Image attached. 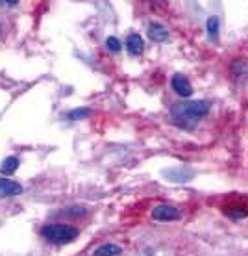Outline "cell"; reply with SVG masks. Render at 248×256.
<instances>
[{
  "label": "cell",
  "mask_w": 248,
  "mask_h": 256,
  "mask_svg": "<svg viewBox=\"0 0 248 256\" xmlns=\"http://www.w3.org/2000/svg\"><path fill=\"white\" fill-rule=\"evenodd\" d=\"M210 100H187V102L172 104L169 110V116H171V121L178 128L195 130L198 122L210 114Z\"/></svg>",
  "instance_id": "1"
},
{
  "label": "cell",
  "mask_w": 248,
  "mask_h": 256,
  "mask_svg": "<svg viewBox=\"0 0 248 256\" xmlns=\"http://www.w3.org/2000/svg\"><path fill=\"white\" fill-rule=\"evenodd\" d=\"M80 234L76 226H70V224H63V223H57V224H46L41 228V236L45 238L46 242L56 245H65L74 242Z\"/></svg>",
  "instance_id": "2"
},
{
  "label": "cell",
  "mask_w": 248,
  "mask_h": 256,
  "mask_svg": "<svg viewBox=\"0 0 248 256\" xmlns=\"http://www.w3.org/2000/svg\"><path fill=\"white\" fill-rule=\"evenodd\" d=\"M152 219L156 221H178L182 218V212L176 208V206L171 204H159L152 210Z\"/></svg>",
  "instance_id": "3"
},
{
  "label": "cell",
  "mask_w": 248,
  "mask_h": 256,
  "mask_svg": "<svg viewBox=\"0 0 248 256\" xmlns=\"http://www.w3.org/2000/svg\"><path fill=\"white\" fill-rule=\"evenodd\" d=\"M171 86H172V90H174V93L178 96H182V98H189V96L193 95L191 82L187 80V76L180 74V72H176V74L171 78Z\"/></svg>",
  "instance_id": "4"
},
{
  "label": "cell",
  "mask_w": 248,
  "mask_h": 256,
  "mask_svg": "<svg viewBox=\"0 0 248 256\" xmlns=\"http://www.w3.org/2000/svg\"><path fill=\"white\" fill-rule=\"evenodd\" d=\"M20 193H22V186L20 184L7 178H0V198L15 197V195H20Z\"/></svg>",
  "instance_id": "5"
},
{
  "label": "cell",
  "mask_w": 248,
  "mask_h": 256,
  "mask_svg": "<svg viewBox=\"0 0 248 256\" xmlns=\"http://www.w3.org/2000/svg\"><path fill=\"white\" fill-rule=\"evenodd\" d=\"M147 34L148 38L152 39V41H156V43H163V41L169 39V30L163 24H159V22H150Z\"/></svg>",
  "instance_id": "6"
},
{
  "label": "cell",
  "mask_w": 248,
  "mask_h": 256,
  "mask_svg": "<svg viewBox=\"0 0 248 256\" xmlns=\"http://www.w3.org/2000/svg\"><path fill=\"white\" fill-rule=\"evenodd\" d=\"M143 48H145L143 38H141L139 34H130L126 38V50L132 56H139V54H143Z\"/></svg>",
  "instance_id": "7"
},
{
  "label": "cell",
  "mask_w": 248,
  "mask_h": 256,
  "mask_svg": "<svg viewBox=\"0 0 248 256\" xmlns=\"http://www.w3.org/2000/svg\"><path fill=\"white\" fill-rule=\"evenodd\" d=\"M165 176H169V178L172 180V182H178V184H182V182H189V180L195 176V171H191V169H182V167H178V169H174V171H165Z\"/></svg>",
  "instance_id": "8"
},
{
  "label": "cell",
  "mask_w": 248,
  "mask_h": 256,
  "mask_svg": "<svg viewBox=\"0 0 248 256\" xmlns=\"http://www.w3.org/2000/svg\"><path fill=\"white\" fill-rule=\"evenodd\" d=\"M17 167H19V158L17 156H7L6 160L2 162V166H0V173L4 176H11L17 171Z\"/></svg>",
  "instance_id": "9"
},
{
  "label": "cell",
  "mask_w": 248,
  "mask_h": 256,
  "mask_svg": "<svg viewBox=\"0 0 248 256\" xmlns=\"http://www.w3.org/2000/svg\"><path fill=\"white\" fill-rule=\"evenodd\" d=\"M121 252H122V249L119 247V245L104 244V245H100L95 252H93V256H119Z\"/></svg>",
  "instance_id": "10"
},
{
  "label": "cell",
  "mask_w": 248,
  "mask_h": 256,
  "mask_svg": "<svg viewBox=\"0 0 248 256\" xmlns=\"http://www.w3.org/2000/svg\"><path fill=\"white\" fill-rule=\"evenodd\" d=\"M206 28H208V34H210L211 41H217L219 39V30H221V20L217 15H211L208 22H206Z\"/></svg>",
  "instance_id": "11"
},
{
  "label": "cell",
  "mask_w": 248,
  "mask_h": 256,
  "mask_svg": "<svg viewBox=\"0 0 248 256\" xmlns=\"http://www.w3.org/2000/svg\"><path fill=\"white\" fill-rule=\"evenodd\" d=\"M57 216L67 218V219H78L85 216V208H82V206H69V208L61 210V214H57Z\"/></svg>",
  "instance_id": "12"
},
{
  "label": "cell",
  "mask_w": 248,
  "mask_h": 256,
  "mask_svg": "<svg viewBox=\"0 0 248 256\" xmlns=\"http://www.w3.org/2000/svg\"><path fill=\"white\" fill-rule=\"evenodd\" d=\"M224 216H228L230 219H243L248 216V212L245 206H228L224 208Z\"/></svg>",
  "instance_id": "13"
},
{
  "label": "cell",
  "mask_w": 248,
  "mask_h": 256,
  "mask_svg": "<svg viewBox=\"0 0 248 256\" xmlns=\"http://www.w3.org/2000/svg\"><path fill=\"white\" fill-rule=\"evenodd\" d=\"M89 110L87 108H80V110H72L67 114V119L69 121H78V119H85V117H89Z\"/></svg>",
  "instance_id": "14"
},
{
  "label": "cell",
  "mask_w": 248,
  "mask_h": 256,
  "mask_svg": "<svg viewBox=\"0 0 248 256\" xmlns=\"http://www.w3.org/2000/svg\"><path fill=\"white\" fill-rule=\"evenodd\" d=\"M106 48H108L109 52H119L122 48V45L117 38H108L106 39Z\"/></svg>",
  "instance_id": "15"
},
{
  "label": "cell",
  "mask_w": 248,
  "mask_h": 256,
  "mask_svg": "<svg viewBox=\"0 0 248 256\" xmlns=\"http://www.w3.org/2000/svg\"><path fill=\"white\" fill-rule=\"evenodd\" d=\"M232 69H234V72H236L237 76H243V74L247 72V64H245V62H241V60H237V62H234Z\"/></svg>",
  "instance_id": "16"
},
{
  "label": "cell",
  "mask_w": 248,
  "mask_h": 256,
  "mask_svg": "<svg viewBox=\"0 0 248 256\" xmlns=\"http://www.w3.org/2000/svg\"><path fill=\"white\" fill-rule=\"evenodd\" d=\"M15 4H19V0H7V2H4V0H0V6L11 8V6H15Z\"/></svg>",
  "instance_id": "17"
}]
</instances>
